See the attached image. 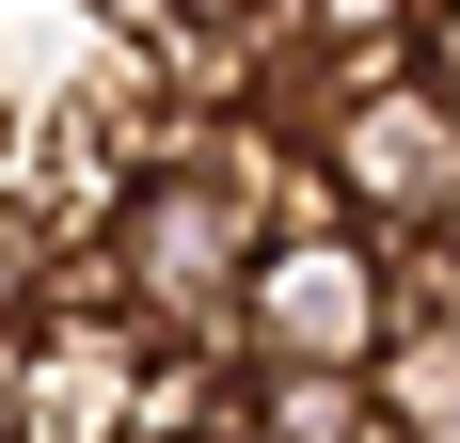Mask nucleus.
<instances>
[{
  "label": "nucleus",
  "instance_id": "1",
  "mask_svg": "<svg viewBox=\"0 0 460 443\" xmlns=\"http://www.w3.org/2000/svg\"><path fill=\"white\" fill-rule=\"evenodd\" d=\"M111 254H128V301L143 333H190V349H238V269H254V222L223 190L190 175V159H143L128 206H111ZM254 364V349H238Z\"/></svg>",
  "mask_w": 460,
  "mask_h": 443
},
{
  "label": "nucleus",
  "instance_id": "2",
  "mask_svg": "<svg viewBox=\"0 0 460 443\" xmlns=\"http://www.w3.org/2000/svg\"><path fill=\"white\" fill-rule=\"evenodd\" d=\"M381 333H397V285H381L366 222H286V238H254V269H238V349L254 364H366Z\"/></svg>",
  "mask_w": 460,
  "mask_h": 443
},
{
  "label": "nucleus",
  "instance_id": "3",
  "mask_svg": "<svg viewBox=\"0 0 460 443\" xmlns=\"http://www.w3.org/2000/svg\"><path fill=\"white\" fill-rule=\"evenodd\" d=\"M318 175H333V206L366 222V238H413V222H460V95L429 80V64L366 80V95H349V111L318 127Z\"/></svg>",
  "mask_w": 460,
  "mask_h": 443
},
{
  "label": "nucleus",
  "instance_id": "4",
  "mask_svg": "<svg viewBox=\"0 0 460 443\" xmlns=\"http://www.w3.org/2000/svg\"><path fill=\"white\" fill-rule=\"evenodd\" d=\"M111 16L95 0H0V127H32V111H64V95H95V64H111Z\"/></svg>",
  "mask_w": 460,
  "mask_h": 443
},
{
  "label": "nucleus",
  "instance_id": "5",
  "mask_svg": "<svg viewBox=\"0 0 460 443\" xmlns=\"http://www.w3.org/2000/svg\"><path fill=\"white\" fill-rule=\"evenodd\" d=\"M366 412L397 443H460V317H397L366 349Z\"/></svg>",
  "mask_w": 460,
  "mask_h": 443
},
{
  "label": "nucleus",
  "instance_id": "6",
  "mask_svg": "<svg viewBox=\"0 0 460 443\" xmlns=\"http://www.w3.org/2000/svg\"><path fill=\"white\" fill-rule=\"evenodd\" d=\"M381 285H397V317H460V222H413V238H381Z\"/></svg>",
  "mask_w": 460,
  "mask_h": 443
},
{
  "label": "nucleus",
  "instance_id": "7",
  "mask_svg": "<svg viewBox=\"0 0 460 443\" xmlns=\"http://www.w3.org/2000/svg\"><path fill=\"white\" fill-rule=\"evenodd\" d=\"M413 64H429V80L460 95V0H429V16H413Z\"/></svg>",
  "mask_w": 460,
  "mask_h": 443
},
{
  "label": "nucleus",
  "instance_id": "8",
  "mask_svg": "<svg viewBox=\"0 0 460 443\" xmlns=\"http://www.w3.org/2000/svg\"><path fill=\"white\" fill-rule=\"evenodd\" d=\"M0 443H48V428H32V412H16V396H0Z\"/></svg>",
  "mask_w": 460,
  "mask_h": 443
},
{
  "label": "nucleus",
  "instance_id": "9",
  "mask_svg": "<svg viewBox=\"0 0 460 443\" xmlns=\"http://www.w3.org/2000/svg\"><path fill=\"white\" fill-rule=\"evenodd\" d=\"M366 443H397V428H381V412H366Z\"/></svg>",
  "mask_w": 460,
  "mask_h": 443
}]
</instances>
